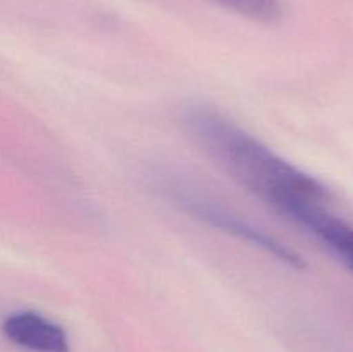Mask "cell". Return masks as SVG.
Listing matches in <instances>:
<instances>
[{"label": "cell", "mask_w": 353, "mask_h": 352, "mask_svg": "<svg viewBox=\"0 0 353 352\" xmlns=\"http://www.w3.org/2000/svg\"><path fill=\"white\" fill-rule=\"evenodd\" d=\"M181 124L190 140L243 188L276 213L296 204H326V186L269 148L255 135L228 116L205 106L183 113Z\"/></svg>", "instance_id": "obj_1"}, {"label": "cell", "mask_w": 353, "mask_h": 352, "mask_svg": "<svg viewBox=\"0 0 353 352\" xmlns=\"http://www.w3.org/2000/svg\"><path fill=\"white\" fill-rule=\"evenodd\" d=\"M169 195L174 200L176 206L181 207L186 214L209 224L214 230H221L224 233L231 235V237L238 238V240L245 242V244L252 245V247L261 248L262 252L278 259V261L290 266V268L300 269V271L305 269V261H303L299 252L290 248L288 245L269 235L262 228H257L245 217L228 211L226 207H221L219 204L210 202V200L195 195L188 190L169 188Z\"/></svg>", "instance_id": "obj_2"}, {"label": "cell", "mask_w": 353, "mask_h": 352, "mask_svg": "<svg viewBox=\"0 0 353 352\" xmlns=\"http://www.w3.org/2000/svg\"><path fill=\"white\" fill-rule=\"evenodd\" d=\"M288 219L309 230L353 271V224L334 216L324 204H296L283 213Z\"/></svg>", "instance_id": "obj_3"}, {"label": "cell", "mask_w": 353, "mask_h": 352, "mask_svg": "<svg viewBox=\"0 0 353 352\" xmlns=\"http://www.w3.org/2000/svg\"><path fill=\"white\" fill-rule=\"evenodd\" d=\"M254 23L274 24L283 17L281 0H212Z\"/></svg>", "instance_id": "obj_5"}, {"label": "cell", "mask_w": 353, "mask_h": 352, "mask_svg": "<svg viewBox=\"0 0 353 352\" xmlns=\"http://www.w3.org/2000/svg\"><path fill=\"white\" fill-rule=\"evenodd\" d=\"M3 337L30 352H69V337L61 324L33 311L12 313L2 323Z\"/></svg>", "instance_id": "obj_4"}]
</instances>
